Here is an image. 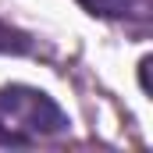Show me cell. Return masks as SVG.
I'll list each match as a JSON object with an SVG mask.
<instances>
[{"label": "cell", "instance_id": "cell-1", "mask_svg": "<svg viewBox=\"0 0 153 153\" xmlns=\"http://www.w3.org/2000/svg\"><path fill=\"white\" fill-rule=\"evenodd\" d=\"M0 117L22 132L25 139L32 135H61L68 132V114L61 111V103L32 85H0Z\"/></svg>", "mask_w": 153, "mask_h": 153}, {"label": "cell", "instance_id": "cell-2", "mask_svg": "<svg viewBox=\"0 0 153 153\" xmlns=\"http://www.w3.org/2000/svg\"><path fill=\"white\" fill-rule=\"evenodd\" d=\"M78 4H82L89 14H96V18H121V14L143 7L146 0H78Z\"/></svg>", "mask_w": 153, "mask_h": 153}, {"label": "cell", "instance_id": "cell-3", "mask_svg": "<svg viewBox=\"0 0 153 153\" xmlns=\"http://www.w3.org/2000/svg\"><path fill=\"white\" fill-rule=\"evenodd\" d=\"M29 50H32V36L29 32L0 22V53H29Z\"/></svg>", "mask_w": 153, "mask_h": 153}, {"label": "cell", "instance_id": "cell-4", "mask_svg": "<svg viewBox=\"0 0 153 153\" xmlns=\"http://www.w3.org/2000/svg\"><path fill=\"white\" fill-rule=\"evenodd\" d=\"M29 143H32V139H25L22 132H14L11 125L0 121V146H29Z\"/></svg>", "mask_w": 153, "mask_h": 153}]
</instances>
